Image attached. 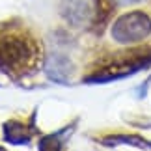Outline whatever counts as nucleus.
<instances>
[{
  "label": "nucleus",
  "instance_id": "nucleus-1",
  "mask_svg": "<svg viewBox=\"0 0 151 151\" xmlns=\"http://www.w3.org/2000/svg\"><path fill=\"white\" fill-rule=\"evenodd\" d=\"M43 65V45L28 28L21 24L0 26V73L22 80Z\"/></svg>",
  "mask_w": 151,
  "mask_h": 151
},
{
  "label": "nucleus",
  "instance_id": "nucleus-2",
  "mask_svg": "<svg viewBox=\"0 0 151 151\" xmlns=\"http://www.w3.org/2000/svg\"><path fill=\"white\" fill-rule=\"evenodd\" d=\"M151 65V49H132L125 52H114L104 56L90 67V73L84 77L86 82H108L121 78L125 75L136 73L138 69Z\"/></svg>",
  "mask_w": 151,
  "mask_h": 151
},
{
  "label": "nucleus",
  "instance_id": "nucleus-3",
  "mask_svg": "<svg viewBox=\"0 0 151 151\" xmlns=\"http://www.w3.org/2000/svg\"><path fill=\"white\" fill-rule=\"evenodd\" d=\"M151 32V19L146 13L132 11L123 17H119L112 26V37L118 43H136L147 37Z\"/></svg>",
  "mask_w": 151,
  "mask_h": 151
},
{
  "label": "nucleus",
  "instance_id": "nucleus-4",
  "mask_svg": "<svg viewBox=\"0 0 151 151\" xmlns=\"http://www.w3.org/2000/svg\"><path fill=\"white\" fill-rule=\"evenodd\" d=\"M34 136V129L30 125H26L24 121L19 119H9L4 123V138L9 144L21 146V144H28Z\"/></svg>",
  "mask_w": 151,
  "mask_h": 151
},
{
  "label": "nucleus",
  "instance_id": "nucleus-5",
  "mask_svg": "<svg viewBox=\"0 0 151 151\" xmlns=\"http://www.w3.org/2000/svg\"><path fill=\"white\" fill-rule=\"evenodd\" d=\"M39 151H62V144L58 140V136H43L39 140Z\"/></svg>",
  "mask_w": 151,
  "mask_h": 151
},
{
  "label": "nucleus",
  "instance_id": "nucleus-6",
  "mask_svg": "<svg viewBox=\"0 0 151 151\" xmlns=\"http://www.w3.org/2000/svg\"><path fill=\"white\" fill-rule=\"evenodd\" d=\"M0 151H8V149H4V147H0Z\"/></svg>",
  "mask_w": 151,
  "mask_h": 151
}]
</instances>
